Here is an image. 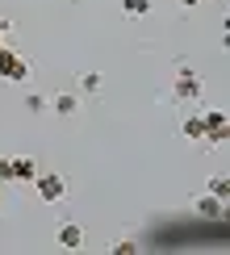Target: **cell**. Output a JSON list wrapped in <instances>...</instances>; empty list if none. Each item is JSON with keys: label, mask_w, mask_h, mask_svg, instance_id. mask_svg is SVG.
Segmentation results:
<instances>
[{"label": "cell", "mask_w": 230, "mask_h": 255, "mask_svg": "<svg viewBox=\"0 0 230 255\" xmlns=\"http://www.w3.org/2000/svg\"><path fill=\"white\" fill-rule=\"evenodd\" d=\"M0 80H8V84H25L29 80V63L21 59L8 42L0 46Z\"/></svg>", "instance_id": "cell-2"}, {"label": "cell", "mask_w": 230, "mask_h": 255, "mask_svg": "<svg viewBox=\"0 0 230 255\" xmlns=\"http://www.w3.org/2000/svg\"><path fill=\"white\" fill-rule=\"evenodd\" d=\"M201 130H205V138H209L214 146H222V142H226V130H230V126H226V113H222V109L201 113Z\"/></svg>", "instance_id": "cell-5"}, {"label": "cell", "mask_w": 230, "mask_h": 255, "mask_svg": "<svg viewBox=\"0 0 230 255\" xmlns=\"http://www.w3.org/2000/svg\"><path fill=\"white\" fill-rule=\"evenodd\" d=\"M38 176V163L29 155H17V159H0V184H29Z\"/></svg>", "instance_id": "cell-1"}, {"label": "cell", "mask_w": 230, "mask_h": 255, "mask_svg": "<svg viewBox=\"0 0 230 255\" xmlns=\"http://www.w3.org/2000/svg\"><path fill=\"white\" fill-rule=\"evenodd\" d=\"M209 193H214L218 201H226V197H230V180H226V172H218L214 180H209Z\"/></svg>", "instance_id": "cell-10"}, {"label": "cell", "mask_w": 230, "mask_h": 255, "mask_svg": "<svg viewBox=\"0 0 230 255\" xmlns=\"http://www.w3.org/2000/svg\"><path fill=\"white\" fill-rule=\"evenodd\" d=\"M25 109H29V113H42V109H46V101H42L38 92H29V97H25Z\"/></svg>", "instance_id": "cell-13"}, {"label": "cell", "mask_w": 230, "mask_h": 255, "mask_svg": "<svg viewBox=\"0 0 230 255\" xmlns=\"http://www.w3.org/2000/svg\"><path fill=\"white\" fill-rule=\"evenodd\" d=\"M180 4H184V8H197V4H201V0H180Z\"/></svg>", "instance_id": "cell-15"}, {"label": "cell", "mask_w": 230, "mask_h": 255, "mask_svg": "<svg viewBox=\"0 0 230 255\" xmlns=\"http://www.w3.org/2000/svg\"><path fill=\"white\" fill-rule=\"evenodd\" d=\"M80 88L88 92V97H92V92H101V76H97V71H88V76H80Z\"/></svg>", "instance_id": "cell-12"}, {"label": "cell", "mask_w": 230, "mask_h": 255, "mask_svg": "<svg viewBox=\"0 0 230 255\" xmlns=\"http://www.w3.org/2000/svg\"><path fill=\"white\" fill-rule=\"evenodd\" d=\"M29 184H34V193L46 201V205H55V201L67 197V180H63L59 172H38L34 180H29Z\"/></svg>", "instance_id": "cell-3"}, {"label": "cell", "mask_w": 230, "mask_h": 255, "mask_svg": "<svg viewBox=\"0 0 230 255\" xmlns=\"http://www.w3.org/2000/svg\"><path fill=\"white\" fill-rule=\"evenodd\" d=\"M201 76L193 67H180L176 71V101H201Z\"/></svg>", "instance_id": "cell-4"}, {"label": "cell", "mask_w": 230, "mask_h": 255, "mask_svg": "<svg viewBox=\"0 0 230 255\" xmlns=\"http://www.w3.org/2000/svg\"><path fill=\"white\" fill-rule=\"evenodd\" d=\"M222 205H226V201H218L214 193H205V197H197V201H193V209H197V218H222V214H226Z\"/></svg>", "instance_id": "cell-7"}, {"label": "cell", "mask_w": 230, "mask_h": 255, "mask_svg": "<svg viewBox=\"0 0 230 255\" xmlns=\"http://www.w3.org/2000/svg\"><path fill=\"white\" fill-rule=\"evenodd\" d=\"M180 134H184V138H193V142H205V130H201V113L184 118V122H180Z\"/></svg>", "instance_id": "cell-9"}, {"label": "cell", "mask_w": 230, "mask_h": 255, "mask_svg": "<svg viewBox=\"0 0 230 255\" xmlns=\"http://www.w3.org/2000/svg\"><path fill=\"white\" fill-rule=\"evenodd\" d=\"M50 109H55L59 118H71V113L80 109V97H76V92H59V97L50 101Z\"/></svg>", "instance_id": "cell-8"}, {"label": "cell", "mask_w": 230, "mask_h": 255, "mask_svg": "<svg viewBox=\"0 0 230 255\" xmlns=\"http://www.w3.org/2000/svg\"><path fill=\"white\" fill-rule=\"evenodd\" d=\"M0 205H4V184H0Z\"/></svg>", "instance_id": "cell-16"}, {"label": "cell", "mask_w": 230, "mask_h": 255, "mask_svg": "<svg viewBox=\"0 0 230 255\" xmlns=\"http://www.w3.org/2000/svg\"><path fill=\"white\" fill-rule=\"evenodd\" d=\"M134 251H138V243H130V239H125V243H113V255H134Z\"/></svg>", "instance_id": "cell-14"}, {"label": "cell", "mask_w": 230, "mask_h": 255, "mask_svg": "<svg viewBox=\"0 0 230 255\" xmlns=\"http://www.w3.org/2000/svg\"><path fill=\"white\" fill-rule=\"evenodd\" d=\"M59 247L63 251H80L84 247V230L76 226V222H63L59 226Z\"/></svg>", "instance_id": "cell-6"}, {"label": "cell", "mask_w": 230, "mask_h": 255, "mask_svg": "<svg viewBox=\"0 0 230 255\" xmlns=\"http://www.w3.org/2000/svg\"><path fill=\"white\" fill-rule=\"evenodd\" d=\"M121 8H125V17H146L151 13V0H121Z\"/></svg>", "instance_id": "cell-11"}]
</instances>
